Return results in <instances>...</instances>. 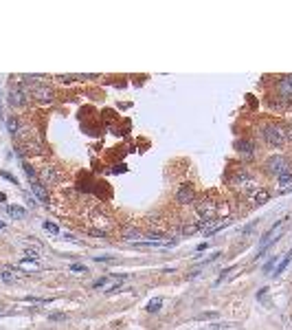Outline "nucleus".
Wrapping results in <instances>:
<instances>
[{"label": "nucleus", "mask_w": 292, "mask_h": 330, "mask_svg": "<svg viewBox=\"0 0 292 330\" xmlns=\"http://www.w3.org/2000/svg\"><path fill=\"white\" fill-rule=\"evenodd\" d=\"M55 80L59 84H72V82H82L79 80V75H55Z\"/></svg>", "instance_id": "aec40b11"}, {"label": "nucleus", "mask_w": 292, "mask_h": 330, "mask_svg": "<svg viewBox=\"0 0 292 330\" xmlns=\"http://www.w3.org/2000/svg\"><path fill=\"white\" fill-rule=\"evenodd\" d=\"M42 227H44V231H48L51 236H57V233H59V227H57L55 223H48V220H44V223H42Z\"/></svg>", "instance_id": "412c9836"}, {"label": "nucleus", "mask_w": 292, "mask_h": 330, "mask_svg": "<svg viewBox=\"0 0 292 330\" xmlns=\"http://www.w3.org/2000/svg\"><path fill=\"white\" fill-rule=\"evenodd\" d=\"M51 319H53V321H62V319H66V315L57 313V315H51Z\"/></svg>", "instance_id": "7c9ffc66"}, {"label": "nucleus", "mask_w": 292, "mask_h": 330, "mask_svg": "<svg viewBox=\"0 0 292 330\" xmlns=\"http://www.w3.org/2000/svg\"><path fill=\"white\" fill-rule=\"evenodd\" d=\"M220 313H215V310H209V313H200L196 315V321H202V319H217Z\"/></svg>", "instance_id": "5701e85b"}, {"label": "nucleus", "mask_w": 292, "mask_h": 330, "mask_svg": "<svg viewBox=\"0 0 292 330\" xmlns=\"http://www.w3.org/2000/svg\"><path fill=\"white\" fill-rule=\"evenodd\" d=\"M279 191H290L292 189V172H285V174H279L275 178Z\"/></svg>", "instance_id": "ddd939ff"}, {"label": "nucleus", "mask_w": 292, "mask_h": 330, "mask_svg": "<svg viewBox=\"0 0 292 330\" xmlns=\"http://www.w3.org/2000/svg\"><path fill=\"white\" fill-rule=\"evenodd\" d=\"M231 271H233V267H229V269H224V271H222V275H220V278H217V280H215V284H220V282H222L224 278H227V275H229Z\"/></svg>", "instance_id": "c85d7f7f"}, {"label": "nucleus", "mask_w": 292, "mask_h": 330, "mask_svg": "<svg viewBox=\"0 0 292 330\" xmlns=\"http://www.w3.org/2000/svg\"><path fill=\"white\" fill-rule=\"evenodd\" d=\"M161 306H163V297H152L148 302V306H145V310L152 313V315H156L158 310H161Z\"/></svg>", "instance_id": "f3484780"}, {"label": "nucleus", "mask_w": 292, "mask_h": 330, "mask_svg": "<svg viewBox=\"0 0 292 330\" xmlns=\"http://www.w3.org/2000/svg\"><path fill=\"white\" fill-rule=\"evenodd\" d=\"M257 135H259V139L264 141V146H268L272 150H281L285 146H290L288 139H285V132L281 128V123H277V121L259 123Z\"/></svg>", "instance_id": "f03ea898"}, {"label": "nucleus", "mask_w": 292, "mask_h": 330, "mask_svg": "<svg viewBox=\"0 0 292 330\" xmlns=\"http://www.w3.org/2000/svg\"><path fill=\"white\" fill-rule=\"evenodd\" d=\"M281 128L285 132V139H288V143H292V119H288V121H281Z\"/></svg>", "instance_id": "4be33fe9"}, {"label": "nucleus", "mask_w": 292, "mask_h": 330, "mask_svg": "<svg viewBox=\"0 0 292 330\" xmlns=\"http://www.w3.org/2000/svg\"><path fill=\"white\" fill-rule=\"evenodd\" d=\"M22 278H24V273L18 271V269H14V267H5L3 269V280L7 282V284H16V282H20Z\"/></svg>", "instance_id": "9b49d317"}, {"label": "nucleus", "mask_w": 292, "mask_h": 330, "mask_svg": "<svg viewBox=\"0 0 292 330\" xmlns=\"http://www.w3.org/2000/svg\"><path fill=\"white\" fill-rule=\"evenodd\" d=\"M40 257V251L38 249H24V260H38Z\"/></svg>", "instance_id": "393cba45"}, {"label": "nucleus", "mask_w": 292, "mask_h": 330, "mask_svg": "<svg viewBox=\"0 0 292 330\" xmlns=\"http://www.w3.org/2000/svg\"><path fill=\"white\" fill-rule=\"evenodd\" d=\"M29 99H31V91H29L27 84L18 82L14 86L9 88V104L16 106V108H24L29 104Z\"/></svg>", "instance_id": "423d86ee"}, {"label": "nucleus", "mask_w": 292, "mask_h": 330, "mask_svg": "<svg viewBox=\"0 0 292 330\" xmlns=\"http://www.w3.org/2000/svg\"><path fill=\"white\" fill-rule=\"evenodd\" d=\"M3 227H5V223H0V229H3Z\"/></svg>", "instance_id": "2f4dec72"}, {"label": "nucleus", "mask_w": 292, "mask_h": 330, "mask_svg": "<svg viewBox=\"0 0 292 330\" xmlns=\"http://www.w3.org/2000/svg\"><path fill=\"white\" fill-rule=\"evenodd\" d=\"M70 271H72V273H82V275H84V273H88V269L84 267V264H70Z\"/></svg>", "instance_id": "bb28decb"}, {"label": "nucleus", "mask_w": 292, "mask_h": 330, "mask_svg": "<svg viewBox=\"0 0 292 330\" xmlns=\"http://www.w3.org/2000/svg\"><path fill=\"white\" fill-rule=\"evenodd\" d=\"M31 191L35 194V198H38V201L48 203V191H46V187H44V185H42L40 181H33V183H31Z\"/></svg>", "instance_id": "4468645a"}, {"label": "nucleus", "mask_w": 292, "mask_h": 330, "mask_svg": "<svg viewBox=\"0 0 292 330\" xmlns=\"http://www.w3.org/2000/svg\"><path fill=\"white\" fill-rule=\"evenodd\" d=\"M277 264H279V255H272V257H270V260H268V262H266V264H264V273H270V271H272V269H275V267H277Z\"/></svg>", "instance_id": "b1692460"}, {"label": "nucleus", "mask_w": 292, "mask_h": 330, "mask_svg": "<svg viewBox=\"0 0 292 330\" xmlns=\"http://www.w3.org/2000/svg\"><path fill=\"white\" fill-rule=\"evenodd\" d=\"M290 260H292V251H290V253H288V255H285V257H283V260H281V262H279V264H277V267H275V275H281V273L285 271V269H288V264H290Z\"/></svg>", "instance_id": "6ab92c4d"}, {"label": "nucleus", "mask_w": 292, "mask_h": 330, "mask_svg": "<svg viewBox=\"0 0 292 330\" xmlns=\"http://www.w3.org/2000/svg\"><path fill=\"white\" fill-rule=\"evenodd\" d=\"M62 178H64V172L59 170L57 165H42L40 170H38V181L42 185H57V183H62Z\"/></svg>", "instance_id": "0eeeda50"}, {"label": "nucleus", "mask_w": 292, "mask_h": 330, "mask_svg": "<svg viewBox=\"0 0 292 330\" xmlns=\"http://www.w3.org/2000/svg\"><path fill=\"white\" fill-rule=\"evenodd\" d=\"M7 214L11 216V218H16V220H22L24 216H27V209L18 207V205H7Z\"/></svg>", "instance_id": "dca6fc26"}, {"label": "nucleus", "mask_w": 292, "mask_h": 330, "mask_svg": "<svg viewBox=\"0 0 292 330\" xmlns=\"http://www.w3.org/2000/svg\"><path fill=\"white\" fill-rule=\"evenodd\" d=\"M270 196H272V191L261 185L257 191H253V194L248 196V203H251V207H261V205H266V203L270 201Z\"/></svg>", "instance_id": "9d476101"}, {"label": "nucleus", "mask_w": 292, "mask_h": 330, "mask_svg": "<svg viewBox=\"0 0 292 330\" xmlns=\"http://www.w3.org/2000/svg\"><path fill=\"white\" fill-rule=\"evenodd\" d=\"M261 172L266 174L268 178H277L279 174H285V172H292V161L288 154H281V152H272L268 154L264 161H261Z\"/></svg>", "instance_id": "7ed1b4c3"}, {"label": "nucleus", "mask_w": 292, "mask_h": 330, "mask_svg": "<svg viewBox=\"0 0 292 330\" xmlns=\"http://www.w3.org/2000/svg\"><path fill=\"white\" fill-rule=\"evenodd\" d=\"M235 152L240 154L242 159L251 161V159L257 157V141L251 139V137H242V139L235 141Z\"/></svg>", "instance_id": "6e6552de"}, {"label": "nucleus", "mask_w": 292, "mask_h": 330, "mask_svg": "<svg viewBox=\"0 0 292 330\" xmlns=\"http://www.w3.org/2000/svg\"><path fill=\"white\" fill-rule=\"evenodd\" d=\"M227 181H229L231 187L237 191V194H244V196H251L253 191H257L261 187L257 174H255L253 170H248L246 165L235 167V170L227 176Z\"/></svg>", "instance_id": "f257e3e1"}, {"label": "nucleus", "mask_w": 292, "mask_h": 330, "mask_svg": "<svg viewBox=\"0 0 292 330\" xmlns=\"http://www.w3.org/2000/svg\"><path fill=\"white\" fill-rule=\"evenodd\" d=\"M290 80H292V75H290Z\"/></svg>", "instance_id": "473e14b6"}, {"label": "nucleus", "mask_w": 292, "mask_h": 330, "mask_svg": "<svg viewBox=\"0 0 292 330\" xmlns=\"http://www.w3.org/2000/svg\"><path fill=\"white\" fill-rule=\"evenodd\" d=\"M31 91V97L35 101H40V104H53L55 101V91H53L51 86H46V84H35V86L29 88Z\"/></svg>", "instance_id": "1a4fd4ad"}, {"label": "nucleus", "mask_w": 292, "mask_h": 330, "mask_svg": "<svg viewBox=\"0 0 292 330\" xmlns=\"http://www.w3.org/2000/svg\"><path fill=\"white\" fill-rule=\"evenodd\" d=\"M7 128H9V132L14 137L20 135V121H18V117H9L7 119Z\"/></svg>", "instance_id": "a211bd4d"}, {"label": "nucleus", "mask_w": 292, "mask_h": 330, "mask_svg": "<svg viewBox=\"0 0 292 330\" xmlns=\"http://www.w3.org/2000/svg\"><path fill=\"white\" fill-rule=\"evenodd\" d=\"M121 236L125 240H134V242H138V238H143V231L134 225H125L123 229H121Z\"/></svg>", "instance_id": "f8f14e48"}, {"label": "nucleus", "mask_w": 292, "mask_h": 330, "mask_svg": "<svg viewBox=\"0 0 292 330\" xmlns=\"http://www.w3.org/2000/svg\"><path fill=\"white\" fill-rule=\"evenodd\" d=\"M95 260L97 262H114V257H110V255H95Z\"/></svg>", "instance_id": "c756f323"}, {"label": "nucleus", "mask_w": 292, "mask_h": 330, "mask_svg": "<svg viewBox=\"0 0 292 330\" xmlns=\"http://www.w3.org/2000/svg\"><path fill=\"white\" fill-rule=\"evenodd\" d=\"M88 233L90 236H95V238H106L108 236V231H101V229H97V227L95 229H88Z\"/></svg>", "instance_id": "cd10ccee"}, {"label": "nucleus", "mask_w": 292, "mask_h": 330, "mask_svg": "<svg viewBox=\"0 0 292 330\" xmlns=\"http://www.w3.org/2000/svg\"><path fill=\"white\" fill-rule=\"evenodd\" d=\"M196 187L189 183V181H185V183H180L178 187H176V194H174V203L176 205H180V207H189L196 203Z\"/></svg>", "instance_id": "39448f33"}, {"label": "nucleus", "mask_w": 292, "mask_h": 330, "mask_svg": "<svg viewBox=\"0 0 292 330\" xmlns=\"http://www.w3.org/2000/svg\"><path fill=\"white\" fill-rule=\"evenodd\" d=\"M93 220H95V225H101V231H106V227H110V216H106L101 212H95Z\"/></svg>", "instance_id": "2eb2a0df"}, {"label": "nucleus", "mask_w": 292, "mask_h": 330, "mask_svg": "<svg viewBox=\"0 0 292 330\" xmlns=\"http://www.w3.org/2000/svg\"><path fill=\"white\" fill-rule=\"evenodd\" d=\"M106 284H108V278L103 275V278H99V280H95V282H93V289H95V291H97V289H103Z\"/></svg>", "instance_id": "a878e982"}, {"label": "nucleus", "mask_w": 292, "mask_h": 330, "mask_svg": "<svg viewBox=\"0 0 292 330\" xmlns=\"http://www.w3.org/2000/svg\"><path fill=\"white\" fill-rule=\"evenodd\" d=\"M217 203H220V201H213L211 196L196 198L193 207H196V214L200 216L202 223H213V220L217 218Z\"/></svg>", "instance_id": "20e7f679"}]
</instances>
